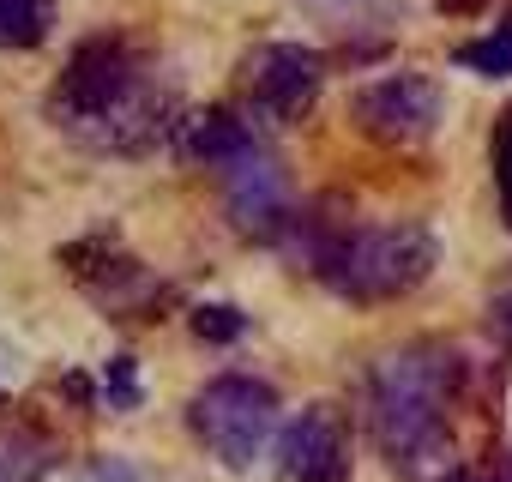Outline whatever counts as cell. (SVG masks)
Segmentation results:
<instances>
[{
  "label": "cell",
  "mask_w": 512,
  "mask_h": 482,
  "mask_svg": "<svg viewBox=\"0 0 512 482\" xmlns=\"http://www.w3.org/2000/svg\"><path fill=\"white\" fill-rule=\"evenodd\" d=\"M199 434L223 464H253V452L272 434V398L253 380H223L199 404Z\"/></svg>",
  "instance_id": "6da1fadb"
},
{
  "label": "cell",
  "mask_w": 512,
  "mask_h": 482,
  "mask_svg": "<svg viewBox=\"0 0 512 482\" xmlns=\"http://www.w3.org/2000/svg\"><path fill=\"white\" fill-rule=\"evenodd\" d=\"M434 248H428V235H362L356 248H350V266L344 278L356 290H398L410 284L416 272H428Z\"/></svg>",
  "instance_id": "7a4b0ae2"
},
{
  "label": "cell",
  "mask_w": 512,
  "mask_h": 482,
  "mask_svg": "<svg viewBox=\"0 0 512 482\" xmlns=\"http://www.w3.org/2000/svg\"><path fill=\"white\" fill-rule=\"evenodd\" d=\"M229 199H235V217L241 223H266L278 205H284V175L266 163V157H253V151H235V175H229Z\"/></svg>",
  "instance_id": "3957f363"
},
{
  "label": "cell",
  "mask_w": 512,
  "mask_h": 482,
  "mask_svg": "<svg viewBox=\"0 0 512 482\" xmlns=\"http://www.w3.org/2000/svg\"><path fill=\"white\" fill-rule=\"evenodd\" d=\"M338 464V440H332V422L326 416H302L290 434H284V470L296 482H326Z\"/></svg>",
  "instance_id": "277c9868"
},
{
  "label": "cell",
  "mask_w": 512,
  "mask_h": 482,
  "mask_svg": "<svg viewBox=\"0 0 512 482\" xmlns=\"http://www.w3.org/2000/svg\"><path fill=\"white\" fill-rule=\"evenodd\" d=\"M43 31V0H0V37L7 43H25Z\"/></svg>",
  "instance_id": "5b68a950"
},
{
  "label": "cell",
  "mask_w": 512,
  "mask_h": 482,
  "mask_svg": "<svg viewBox=\"0 0 512 482\" xmlns=\"http://www.w3.org/2000/svg\"><path fill=\"white\" fill-rule=\"evenodd\" d=\"M470 61H476V67H488V73H506V67H512V19H506L488 43H476V49H470Z\"/></svg>",
  "instance_id": "8992f818"
},
{
  "label": "cell",
  "mask_w": 512,
  "mask_h": 482,
  "mask_svg": "<svg viewBox=\"0 0 512 482\" xmlns=\"http://www.w3.org/2000/svg\"><path fill=\"white\" fill-rule=\"evenodd\" d=\"M302 7H314V13H326V19H374L380 0H302Z\"/></svg>",
  "instance_id": "52a82bcc"
},
{
  "label": "cell",
  "mask_w": 512,
  "mask_h": 482,
  "mask_svg": "<svg viewBox=\"0 0 512 482\" xmlns=\"http://www.w3.org/2000/svg\"><path fill=\"white\" fill-rule=\"evenodd\" d=\"M61 482H139V470H127V464H91L79 476H61Z\"/></svg>",
  "instance_id": "ba28073f"
},
{
  "label": "cell",
  "mask_w": 512,
  "mask_h": 482,
  "mask_svg": "<svg viewBox=\"0 0 512 482\" xmlns=\"http://www.w3.org/2000/svg\"><path fill=\"white\" fill-rule=\"evenodd\" d=\"M25 368H19V356H7V350H0V386H13Z\"/></svg>",
  "instance_id": "9c48e42d"
}]
</instances>
